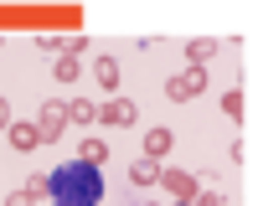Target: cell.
<instances>
[{"mask_svg":"<svg viewBox=\"0 0 258 206\" xmlns=\"http://www.w3.org/2000/svg\"><path fill=\"white\" fill-rule=\"evenodd\" d=\"M222 114H227V119H243V93H238V88L222 93Z\"/></svg>","mask_w":258,"mask_h":206,"instance_id":"cell-14","label":"cell"},{"mask_svg":"<svg viewBox=\"0 0 258 206\" xmlns=\"http://www.w3.org/2000/svg\"><path fill=\"white\" fill-rule=\"evenodd\" d=\"M78 160L83 165H103V160H109V144H103V139H83L78 144Z\"/></svg>","mask_w":258,"mask_h":206,"instance_id":"cell-11","label":"cell"},{"mask_svg":"<svg viewBox=\"0 0 258 206\" xmlns=\"http://www.w3.org/2000/svg\"><path fill=\"white\" fill-rule=\"evenodd\" d=\"M93 77H98V88L119 93V62H114V57H98V62H93Z\"/></svg>","mask_w":258,"mask_h":206,"instance_id":"cell-9","label":"cell"},{"mask_svg":"<svg viewBox=\"0 0 258 206\" xmlns=\"http://www.w3.org/2000/svg\"><path fill=\"white\" fill-rule=\"evenodd\" d=\"M170 144H176V134H170V129H145V160L170 155Z\"/></svg>","mask_w":258,"mask_h":206,"instance_id":"cell-7","label":"cell"},{"mask_svg":"<svg viewBox=\"0 0 258 206\" xmlns=\"http://www.w3.org/2000/svg\"><path fill=\"white\" fill-rule=\"evenodd\" d=\"M98 119L114 124V129H129V124L140 119V103H135V98H109V103L98 109Z\"/></svg>","mask_w":258,"mask_h":206,"instance_id":"cell-4","label":"cell"},{"mask_svg":"<svg viewBox=\"0 0 258 206\" xmlns=\"http://www.w3.org/2000/svg\"><path fill=\"white\" fill-rule=\"evenodd\" d=\"M186 57H191V67H207V62L217 57V41H207V36H197V41H186Z\"/></svg>","mask_w":258,"mask_h":206,"instance_id":"cell-10","label":"cell"},{"mask_svg":"<svg viewBox=\"0 0 258 206\" xmlns=\"http://www.w3.org/2000/svg\"><path fill=\"white\" fill-rule=\"evenodd\" d=\"M6 206H36V196L26 191V185H21V191H11V196H6Z\"/></svg>","mask_w":258,"mask_h":206,"instance_id":"cell-16","label":"cell"},{"mask_svg":"<svg viewBox=\"0 0 258 206\" xmlns=\"http://www.w3.org/2000/svg\"><path fill=\"white\" fill-rule=\"evenodd\" d=\"M62 129H68V103H41V114H36V134H41V144H52V139H62Z\"/></svg>","mask_w":258,"mask_h":206,"instance_id":"cell-3","label":"cell"},{"mask_svg":"<svg viewBox=\"0 0 258 206\" xmlns=\"http://www.w3.org/2000/svg\"><path fill=\"white\" fill-rule=\"evenodd\" d=\"M129 180H135V185H160V160H135V165H129Z\"/></svg>","mask_w":258,"mask_h":206,"instance_id":"cell-8","label":"cell"},{"mask_svg":"<svg viewBox=\"0 0 258 206\" xmlns=\"http://www.w3.org/2000/svg\"><path fill=\"white\" fill-rule=\"evenodd\" d=\"M78 72H83V62L62 52V57H57V77H62V82H78Z\"/></svg>","mask_w":258,"mask_h":206,"instance_id":"cell-13","label":"cell"},{"mask_svg":"<svg viewBox=\"0 0 258 206\" xmlns=\"http://www.w3.org/2000/svg\"><path fill=\"white\" fill-rule=\"evenodd\" d=\"M0 129H11V103L0 98Z\"/></svg>","mask_w":258,"mask_h":206,"instance_id":"cell-17","label":"cell"},{"mask_svg":"<svg viewBox=\"0 0 258 206\" xmlns=\"http://www.w3.org/2000/svg\"><path fill=\"white\" fill-rule=\"evenodd\" d=\"M197 93H207V67H186V72H176L165 82V98H176V103L197 98Z\"/></svg>","mask_w":258,"mask_h":206,"instance_id":"cell-2","label":"cell"},{"mask_svg":"<svg viewBox=\"0 0 258 206\" xmlns=\"http://www.w3.org/2000/svg\"><path fill=\"white\" fill-rule=\"evenodd\" d=\"M160 180H165V191L176 196V201H191V196L202 191V185H197V175H186V170H160Z\"/></svg>","mask_w":258,"mask_h":206,"instance_id":"cell-5","label":"cell"},{"mask_svg":"<svg viewBox=\"0 0 258 206\" xmlns=\"http://www.w3.org/2000/svg\"><path fill=\"white\" fill-rule=\"evenodd\" d=\"M191 206H227V196H222V191H207V185H202V191L191 196Z\"/></svg>","mask_w":258,"mask_h":206,"instance_id":"cell-15","label":"cell"},{"mask_svg":"<svg viewBox=\"0 0 258 206\" xmlns=\"http://www.w3.org/2000/svg\"><path fill=\"white\" fill-rule=\"evenodd\" d=\"M176 206H191V201H176Z\"/></svg>","mask_w":258,"mask_h":206,"instance_id":"cell-18","label":"cell"},{"mask_svg":"<svg viewBox=\"0 0 258 206\" xmlns=\"http://www.w3.org/2000/svg\"><path fill=\"white\" fill-rule=\"evenodd\" d=\"M68 119H73V124H93V119H98V103H93V98H73V103H68Z\"/></svg>","mask_w":258,"mask_h":206,"instance_id":"cell-12","label":"cell"},{"mask_svg":"<svg viewBox=\"0 0 258 206\" xmlns=\"http://www.w3.org/2000/svg\"><path fill=\"white\" fill-rule=\"evenodd\" d=\"M26 191L36 201H47V206H98L103 201V170L98 165H83L73 155V160L52 165L47 175H31Z\"/></svg>","mask_w":258,"mask_h":206,"instance_id":"cell-1","label":"cell"},{"mask_svg":"<svg viewBox=\"0 0 258 206\" xmlns=\"http://www.w3.org/2000/svg\"><path fill=\"white\" fill-rule=\"evenodd\" d=\"M11 150H21V155H26V150H36V144H41V134H36V124H16L11 119Z\"/></svg>","mask_w":258,"mask_h":206,"instance_id":"cell-6","label":"cell"}]
</instances>
